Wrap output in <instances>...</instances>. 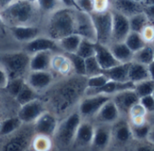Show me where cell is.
<instances>
[{"label": "cell", "instance_id": "7402d4cb", "mask_svg": "<svg viewBox=\"0 0 154 151\" xmlns=\"http://www.w3.org/2000/svg\"><path fill=\"white\" fill-rule=\"evenodd\" d=\"M53 52L42 51L31 54L29 71H50Z\"/></svg>", "mask_w": 154, "mask_h": 151}, {"label": "cell", "instance_id": "e575fe53", "mask_svg": "<svg viewBox=\"0 0 154 151\" xmlns=\"http://www.w3.org/2000/svg\"><path fill=\"white\" fill-rule=\"evenodd\" d=\"M130 123V122H129ZM131 130L135 141H143L147 140L149 131L150 128V124L147 121L141 125H131Z\"/></svg>", "mask_w": 154, "mask_h": 151}, {"label": "cell", "instance_id": "6f0895ef", "mask_svg": "<svg viewBox=\"0 0 154 151\" xmlns=\"http://www.w3.org/2000/svg\"><path fill=\"white\" fill-rule=\"evenodd\" d=\"M26 1H29V2H32V3H35L36 0H26Z\"/></svg>", "mask_w": 154, "mask_h": 151}, {"label": "cell", "instance_id": "bcb514c9", "mask_svg": "<svg viewBox=\"0 0 154 151\" xmlns=\"http://www.w3.org/2000/svg\"><path fill=\"white\" fill-rule=\"evenodd\" d=\"M139 101L145 108L148 113L154 112V98L151 94L140 97Z\"/></svg>", "mask_w": 154, "mask_h": 151}, {"label": "cell", "instance_id": "7bdbcfd3", "mask_svg": "<svg viewBox=\"0 0 154 151\" xmlns=\"http://www.w3.org/2000/svg\"><path fill=\"white\" fill-rule=\"evenodd\" d=\"M141 35L142 39L146 44H153L154 43V24L149 23L147 25L140 33Z\"/></svg>", "mask_w": 154, "mask_h": 151}, {"label": "cell", "instance_id": "f1b7e54d", "mask_svg": "<svg viewBox=\"0 0 154 151\" xmlns=\"http://www.w3.org/2000/svg\"><path fill=\"white\" fill-rule=\"evenodd\" d=\"M153 53H154V45L146 44L140 50L133 53L132 62L148 65L153 61Z\"/></svg>", "mask_w": 154, "mask_h": 151}, {"label": "cell", "instance_id": "ab89813d", "mask_svg": "<svg viewBox=\"0 0 154 151\" xmlns=\"http://www.w3.org/2000/svg\"><path fill=\"white\" fill-rule=\"evenodd\" d=\"M85 76L86 77L94 76V75H97L103 72V69L99 65L94 55L85 59Z\"/></svg>", "mask_w": 154, "mask_h": 151}, {"label": "cell", "instance_id": "c3c4849f", "mask_svg": "<svg viewBox=\"0 0 154 151\" xmlns=\"http://www.w3.org/2000/svg\"><path fill=\"white\" fill-rule=\"evenodd\" d=\"M9 80V76L4 67L0 66V89H5Z\"/></svg>", "mask_w": 154, "mask_h": 151}, {"label": "cell", "instance_id": "6da1fadb", "mask_svg": "<svg viewBox=\"0 0 154 151\" xmlns=\"http://www.w3.org/2000/svg\"><path fill=\"white\" fill-rule=\"evenodd\" d=\"M74 26L75 9L65 7L61 8L51 14L47 23V35L57 41L73 34Z\"/></svg>", "mask_w": 154, "mask_h": 151}, {"label": "cell", "instance_id": "ac0fdd59", "mask_svg": "<svg viewBox=\"0 0 154 151\" xmlns=\"http://www.w3.org/2000/svg\"><path fill=\"white\" fill-rule=\"evenodd\" d=\"M112 140V125L96 124L91 146L94 149L103 150L110 146Z\"/></svg>", "mask_w": 154, "mask_h": 151}, {"label": "cell", "instance_id": "4316f807", "mask_svg": "<svg viewBox=\"0 0 154 151\" xmlns=\"http://www.w3.org/2000/svg\"><path fill=\"white\" fill-rule=\"evenodd\" d=\"M51 69L61 74H66L71 71L72 65L65 54H55L52 56Z\"/></svg>", "mask_w": 154, "mask_h": 151}, {"label": "cell", "instance_id": "6125c7cd", "mask_svg": "<svg viewBox=\"0 0 154 151\" xmlns=\"http://www.w3.org/2000/svg\"><path fill=\"white\" fill-rule=\"evenodd\" d=\"M0 127H1V121H0Z\"/></svg>", "mask_w": 154, "mask_h": 151}, {"label": "cell", "instance_id": "3957f363", "mask_svg": "<svg viewBox=\"0 0 154 151\" xmlns=\"http://www.w3.org/2000/svg\"><path fill=\"white\" fill-rule=\"evenodd\" d=\"M30 54L26 52H13L0 54V62L7 71L9 78L23 77L29 70Z\"/></svg>", "mask_w": 154, "mask_h": 151}, {"label": "cell", "instance_id": "e0dca14e", "mask_svg": "<svg viewBox=\"0 0 154 151\" xmlns=\"http://www.w3.org/2000/svg\"><path fill=\"white\" fill-rule=\"evenodd\" d=\"M95 124L89 119H85L80 122L78 128L76 130L73 145L77 146H91Z\"/></svg>", "mask_w": 154, "mask_h": 151}, {"label": "cell", "instance_id": "836d02e7", "mask_svg": "<svg viewBox=\"0 0 154 151\" xmlns=\"http://www.w3.org/2000/svg\"><path fill=\"white\" fill-rule=\"evenodd\" d=\"M123 42L133 53L140 50L141 47H143L146 44V43L144 42V40L141 37V35L140 33L133 32V31H131L128 34V35L126 36V38Z\"/></svg>", "mask_w": 154, "mask_h": 151}, {"label": "cell", "instance_id": "ee69618b", "mask_svg": "<svg viewBox=\"0 0 154 151\" xmlns=\"http://www.w3.org/2000/svg\"><path fill=\"white\" fill-rule=\"evenodd\" d=\"M77 9L79 11L91 14L94 12V1L93 0H75Z\"/></svg>", "mask_w": 154, "mask_h": 151}, {"label": "cell", "instance_id": "1f68e13d", "mask_svg": "<svg viewBox=\"0 0 154 151\" xmlns=\"http://www.w3.org/2000/svg\"><path fill=\"white\" fill-rule=\"evenodd\" d=\"M38 92L36 91H35L33 88H31L26 83H25V85L23 86V88L21 89V91L19 92V93L17 94V96L15 98L16 101L19 103V105H23L25 103H27L31 101L36 100L38 99Z\"/></svg>", "mask_w": 154, "mask_h": 151}, {"label": "cell", "instance_id": "be15d7a7", "mask_svg": "<svg viewBox=\"0 0 154 151\" xmlns=\"http://www.w3.org/2000/svg\"><path fill=\"white\" fill-rule=\"evenodd\" d=\"M153 45H154V43H153Z\"/></svg>", "mask_w": 154, "mask_h": 151}, {"label": "cell", "instance_id": "8d00e7d4", "mask_svg": "<svg viewBox=\"0 0 154 151\" xmlns=\"http://www.w3.org/2000/svg\"><path fill=\"white\" fill-rule=\"evenodd\" d=\"M95 43L92 42L90 40L82 38L81 43H80V44L78 46V49H77L75 53L80 55L84 59H86L88 57L94 56V53H95V49H94V44Z\"/></svg>", "mask_w": 154, "mask_h": 151}, {"label": "cell", "instance_id": "91938a15", "mask_svg": "<svg viewBox=\"0 0 154 151\" xmlns=\"http://www.w3.org/2000/svg\"><path fill=\"white\" fill-rule=\"evenodd\" d=\"M151 95L153 96V98H154V90H153V92H152V93H151Z\"/></svg>", "mask_w": 154, "mask_h": 151}, {"label": "cell", "instance_id": "7dc6e473", "mask_svg": "<svg viewBox=\"0 0 154 151\" xmlns=\"http://www.w3.org/2000/svg\"><path fill=\"white\" fill-rule=\"evenodd\" d=\"M94 11L104 12L111 9V0H93Z\"/></svg>", "mask_w": 154, "mask_h": 151}, {"label": "cell", "instance_id": "f5cc1de1", "mask_svg": "<svg viewBox=\"0 0 154 151\" xmlns=\"http://www.w3.org/2000/svg\"><path fill=\"white\" fill-rule=\"evenodd\" d=\"M147 140L149 143H151L152 145H154V125H150V128H149V131Z\"/></svg>", "mask_w": 154, "mask_h": 151}, {"label": "cell", "instance_id": "83f0119b", "mask_svg": "<svg viewBox=\"0 0 154 151\" xmlns=\"http://www.w3.org/2000/svg\"><path fill=\"white\" fill-rule=\"evenodd\" d=\"M31 144V140L29 137L26 134H19L9 139L4 146L5 150L9 151H17V150H24Z\"/></svg>", "mask_w": 154, "mask_h": 151}, {"label": "cell", "instance_id": "94428289", "mask_svg": "<svg viewBox=\"0 0 154 151\" xmlns=\"http://www.w3.org/2000/svg\"><path fill=\"white\" fill-rule=\"evenodd\" d=\"M153 61H154V53H153Z\"/></svg>", "mask_w": 154, "mask_h": 151}, {"label": "cell", "instance_id": "d6986e66", "mask_svg": "<svg viewBox=\"0 0 154 151\" xmlns=\"http://www.w3.org/2000/svg\"><path fill=\"white\" fill-rule=\"evenodd\" d=\"M111 9L129 18L138 13L143 12L144 6L141 2H137L134 0H111Z\"/></svg>", "mask_w": 154, "mask_h": 151}, {"label": "cell", "instance_id": "681fc988", "mask_svg": "<svg viewBox=\"0 0 154 151\" xmlns=\"http://www.w3.org/2000/svg\"><path fill=\"white\" fill-rule=\"evenodd\" d=\"M143 12L148 17L149 22L154 24V5H152V6H145Z\"/></svg>", "mask_w": 154, "mask_h": 151}, {"label": "cell", "instance_id": "4dcf8cb0", "mask_svg": "<svg viewBox=\"0 0 154 151\" xmlns=\"http://www.w3.org/2000/svg\"><path fill=\"white\" fill-rule=\"evenodd\" d=\"M129 23H130L131 31L140 33L141 30L150 22L148 17L146 16V14L144 12H140L129 17Z\"/></svg>", "mask_w": 154, "mask_h": 151}, {"label": "cell", "instance_id": "d4e9b609", "mask_svg": "<svg viewBox=\"0 0 154 151\" xmlns=\"http://www.w3.org/2000/svg\"><path fill=\"white\" fill-rule=\"evenodd\" d=\"M128 79L134 84L139 82L149 79L148 66L136 62H131L128 71Z\"/></svg>", "mask_w": 154, "mask_h": 151}, {"label": "cell", "instance_id": "74e56055", "mask_svg": "<svg viewBox=\"0 0 154 151\" xmlns=\"http://www.w3.org/2000/svg\"><path fill=\"white\" fill-rule=\"evenodd\" d=\"M26 81L24 77H15V78H9L8 83L6 86L7 92L14 98L17 96L23 86L25 85Z\"/></svg>", "mask_w": 154, "mask_h": 151}, {"label": "cell", "instance_id": "5bb4252c", "mask_svg": "<svg viewBox=\"0 0 154 151\" xmlns=\"http://www.w3.org/2000/svg\"><path fill=\"white\" fill-rule=\"evenodd\" d=\"M120 118H122V116L111 97V99L101 107L99 111L94 117V120L96 124L112 125Z\"/></svg>", "mask_w": 154, "mask_h": 151}, {"label": "cell", "instance_id": "5b68a950", "mask_svg": "<svg viewBox=\"0 0 154 151\" xmlns=\"http://www.w3.org/2000/svg\"><path fill=\"white\" fill-rule=\"evenodd\" d=\"M95 35L96 43L109 45L112 43V17L111 9L104 12H93L90 14Z\"/></svg>", "mask_w": 154, "mask_h": 151}, {"label": "cell", "instance_id": "f907efd6", "mask_svg": "<svg viewBox=\"0 0 154 151\" xmlns=\"http://www.w3.org/2000/svg\"><path fill=\"white\" fill-rule=\"evenodd\" d=\"M59 1L65 8L77 9V6H76V3H75V0H59ZM77 10H78V9H77Z\"/></svg>", "mask_w": 154, "mask_h": 151}, {"label": "cell", "instance_id": "d590c367", "mask_svg": "<svg viewBox=\"0 0 154 151\" xmlns=\"http://www.w3.org/2000/svg\"><path fill=\"white\" fill-rule=\"evenodd\" d=\"M35 5L40 11L50 14L61 8H63V4L59 0H36Z\"/></svg>", "mask_w": 154, "mask_h": 151}, {"label": "cell", "instance_id": "2e32d148", "mask_svg": "<svg viewBox=\"0 0 154 151\" xmlns=\"http://www.w3.org/2000/svg\"><path fill=\"white\" fill-rule=\"evenodd\" d=\"M134 89V83L131 82H115V81H108L104 85L99 88H85V94L87 95H94V94H105L109 96H112L113 94L128 90Z\"/></svg>", "mask_w": 154, "mask_h": 151}, {"label": "cell", "instance_id": "816d5d0a", "mask_svg": "<svg viewBox=\"0 0 154 151\" xmlns=\"http://www.w3.org/2000/svg\"><path fill=\"white\" fill-rule=\"evenodd\" d=\"M16 0H0V12L8 8L11 4H13Z\"/></svg>", "mask_w": 154, "mask_h": 151}, {"label": "cell", "instance_id": "603a6c76", "mask_svg": "<svg viewBox=\"0 0 154 151\" xmlns=\"http://www.w3.org/2000/svg\"><path fill=\"white\" fill-rule=\"evenodd\" d=\"M108 46L115 59L120 63L132 62L133 52L126 45L124 42H112Z\"/></svg>", "mask_w": 154, "mask_h": 151}, {"label": "cell", "instance_id": "ba28073f", "mask_svg": "<svg viewBox=\"0 0 154 151\" xmlns=\"http://www.w3.org/2000/svg\"><path fill=\"white\" fill-rule=\"evenodd\" d=\"M74 33L84 39L96 42V35L94 26L90 14L75 9V26Z\"/></svg>", "mask_w": 154, "mask_h": 151}, {"label": "cell", "instance_id": "f6af8a7d", "mask_svg": "<svg viewBox=\"0 0 154 151\" xmlns=\"http://www.w3.org/2000/svg\"><path fill=\"white\" fill-rule=\"evenodd\" d=\"M148 114L147 110L145 108L141 105L140 101L135 103L130 110L128 118H132V117H146Z\"/></svg>", "mask_w": 154, "mask_h": 151}, {"label": "cell", "instance_id": "b9f144b4", "mask_svg": "<svg viewBox=\"0 0 154 151\" xmlns=\"http://www.w3.org/2000/svg\"><path fill=\"white\" fill-rule=\"evenodd\" d=\"M109 79L102 72L100 74L94 75V76L88 77L86 82V88H99L103 85H104Z\"/></svg>", "mask_w": 154, "mask_h": 151}, {"label": "cell", "instance_id": "f35d334b", "mask_svg": "<svg viewBox=\"0 0 154 151\" xmlns=\"http://www.w3.org/2000/svg\"><path fill=\"white\" fill-rule=\"evenodd\" d=\"M153 90H154V81L151 79H147L134 84V91L140 98L151 94Z\"/></svg>", "mask_w": 154, "mask_h": 151}, {"label": "cell", "instance_id": "d6a6232c", "mask_svg": "<svg viewBox=\"0 0 154 151\" xmlns=\"http://www.w3.org/2000/svg\"><path fill=\"white\" fill-rule=\"evenodd\" d=\"M69 59L72 68L74 72L81 76H85V62L83 57L75 53H64Z\"/></svg>", "mask_w": 154, "mask_h": 151}, {"label": "cell", "instance_id": "7a4b0ae2", "mask_svg": "<svg viewBox=\"0 0 154 151\" xmlns=\"http://www.w3.org/2000/svg\"><path fill=\"white\" fill-rule=\"evenodd\" d=\"M36 11L35 3L26 0H16L8 8L0 12V17L11 26L33 25L36 17Z\"/></svg>", "mask_w": 154, "mask_h": 151}, {"label": "cell", "instance_id": "cb8c5ba5", "mask_svg": "<svg viewBox=\"0 0 154 151\" xmlns=\"http://www.w3.org/2000/svg\"><path fill=\"white\" fill-rule=\"evenodd\" d=\"M131 62L119 63L113 67H111L106 70H103V73L110 80L115 82H130L128 79V71Z\"/></svg>", "mask_w": 154, "mask_h": 151}, {"label": "cell", "instance_id": "8fae6325", "mask_svg": "<svg viewBox=\"0 0 154 151\" xmlns=\"http://www.w3.org/2000/svg\"><path fill=\"white\" fill-rule=\"evenodd\" d=\"M26 83L37 92L47 89L54 82V75L50 71H29L25 78Z\"/></svg>", "mask_w": 154, "mask_h": 151}, {"label": "cell", "instance_id": "9f6ffc18", "mask_svg": "<svg viewBox=\"0 0 154 151\" xmlns=\"http://www.w3.org/2000/svg\"><path fill=\"white\" fill-rule=\"evenodd\" d=\"M141 3L144 7L145 6H152V5H154V0H142Z\"/></svg>", "mask_w": 154, "mask_h": 151}, {"label": "cell", "instance_id": "ffe728a7", "mask_svg": "<svg viewBox=\"0 0 154 151\" xmlns=\"http://www.w3.org/2000/svg\"><path fill=\"white\" fill-rule=\"evenodd\" d=\"M12 36L18 42L27 43L41 35L39 27L34 25L11 26L9 27Z\"/></svg>", "mask_w": 154, "mask_h": 151}, {"label": "cell", "instance_id": "8992f818", "mask_svg": "<svg viewBox=\"0 0 154 151\" xmlns=\"http://www.w3.org/2000/svg\"><path fill=\"white\" fill-rule=\"evenodd\" d=\"M134 142L131 126L127 118H120L112 125V140L111 146L119 148L131 149Z\"/></svg>", "mask_w": 154, "mask_h": 151}, {"label": "cell", "instance_id": "db71d44e", "mask_svg": "<svg viewBox=\"0 0 154 151\" xmlns=\"http://www.w3.org/2000/svg\"><path fill=\"white\" fill-rule=\"evenodd\" d=\"M148 71H149V79L154 81V61H152L148 65Z\"/></svg>", "mask_w": 154, "mask_h": 151}, {"label": "cell", "instance_id": "9c48e42d", "mask_svg": "<svg viewBox=\"0 0 154 151\" xmlns=\"http://www.w3.org/2000/svg\"><path fill=\"white\" fill-rule=\"evenodd\" d=\"M112 100L115 103L121 116L128 119L131 108L140 101V97L135 92L134 89H128L113 94L112 96Z\"/></svg>", "mask_w": 154, "mask_h": 151}, {"label": "cell", "instance_id": "30bf717a", "mask_svg": "<svg viewBox=\"0 0 154 151\" xmlns=\"http://www.w3.org/2000/svg\"><path fill=\"white\" fill-rule=\"evenodd\" d=\"M112 25V42H123L131 32L129 18L122 14L111 9Z\"/></svg>", "mask_w": 154, "mask_h": 151}, {"label": "cell", "instance_id": "277c9868", "mask_svg": "<svg viewBox=\"0 0 154 151\" xmlns=\"http://www.w3.org/2000/svg\"><path fill=\"white\" fill-rule=\"evenodd\" d=\"M81 121L82 117L80 114L78 112H73L58 124L56 131L53 137L56 143L63 146L73 144L74 136Z\"/></svg>", "mask_w": 154, "mask_h": 151}, {"label": "cell", "instance_id": "9a60e30c", "mask_svg": "<svg viewBox=\"0 0 154 151\" xmlns=\"http://www.w3.org/2000/svg\"><path fill=\"white\" fill-rule=\"evenodd\" d=\"M59 47L57 45V42L53 38L47 36H42L41 35L37 37L34 38L33 40L26 43L25 45V52L29 53L30 55L35 53L37 52L42 51H51L55 52L58 51Z\"/></svg>", "mask_w": 154, "mask_h": 151}, {"label": "cell", "instance_id": "7c38bea8", "mask_svg": "<svg viewBox=\"0 0 154 151\" xmlns=\"http://www.w3.org/2000/svg\"><path fill=\"white\" fill-rule=\"evenodd\" d=\"M57 126L58 122L56 118L52 113L45 110L34 122V129L36 134L45 135L50 137H54Z\"/></svg>", "mask_w": 154, "mask_h": 151}, {"label": "cell", "instance_id": "60d3db41", "mask_svg": "<svg viewBox=\"0 0 154 151\" xmlns=\"http://www.w3.org/2000/svg\"><path fill=\"white\" fill-rule=\"evenodd\" d=\"M32 146L35 150L43 151V150H48L52 146V140L50 137L37 134V136L32 140Z\"/></svg>", "mask_w": 154, "mask_h": 151}, {"label": "cell", "instance_id": "680465c9", "mask_svg": "<svg viewBox=\"0 0 154 151\" xmlns=\"http://www.w3.org/2000/svg\"><path fill=\"white\" fill-rule=\"evenodd\" d=\"M134 1H137V2H141L142 0H134Z\"/></svg>", "mask_w": 154, "mask_h": 151}, {"label": "cell", "instance_id": "52a82bcc", "mask_svg": "<svg viewBox=\"0 0 154 151\" xmlns=\"http://www.w3.org/2000/svg\"><path fill=\"white\" fill-rule=\"evenodd\" d=\"M112 96L105 94H94L87 95L83 99L79 104L78 113L85 119H94L96 113L99 111L101 107L111 99Z\"/></svg>", "mask_w": 154, "mask_h": 151}, {"label": "cell", "instance_id": "4fadbf2b", "mask_svg": "<svg viewBox=\"0 0 154 151\" xmlns=\"http://www.w3.org/2000/svg\"><path fill=\"white\" fill-rule=\"evenodd\" d=\"M45 107L42 101L38 99L31 101L20 106L17 117L23 123H34L35 120L45 111Z\"/></svg>", "mask_w": 154, "mask_h": 151}, {"label": "cell", "instance_id": "484cf974", "mask_svg": "<svg viewBox=\"0 0 154 151\" xmlns=\"http://www.w3.org/2000/svg\"><path fill=\"white\" fill-rule=\"evenodd\" d=\"M81 40L82 37L80 35L73 33L57 40L56 42L60 51H63L64 53H76Z\"/></svg>", "mask_w": 154, "mask_h": 151}, {"label": "cell", "instance_id": "f546056e", "mask_svg": "<svg viewBox=\"0 0 154 151\" xmlns=\"http://www.w3.org/2000/svg\"><path fill=\"white\" fill-rule=\"evenodd\" d=\"M23 122L20 119L17 117L8 118L3 121H1V127H0V136H9L17 131L22 126Z\"/></svg>", "mask_w": 154, "mask_h": 151}, {"label": "cell", "instance_id": "44dd1931", "mask_svg": "<svg viewBox=\"0 0 154 151\" xmlns=\"http://www.w3.org/2000/svg\"><path fill=\"white\" fill-rule=\"evenodd\" d=\"M94 49H95L94 57L96 58L99 65L103 70L109 69L120 63L112 53L108 45L95 43Z\"/></svg>", "mask_w": 154, "mask_h": 151}, {"label": "cell", "instance_id": "11a10c76", "mask_svg": "<svg viewBox=\"0 0 154 151\" xmlns=\"http://www.w3.org/2000/svg\"><path fill=\"white\" fill-rule=\"evenodd\" d=\"M147 121L150 125H154V112H150L147 114Z\"/></svg>", "mask_w": 154, "mask_h": 151}]
</instances>
